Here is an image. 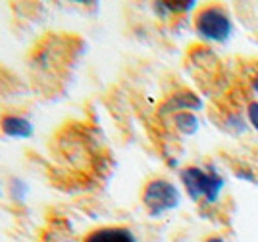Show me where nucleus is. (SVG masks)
I'll list each match as a JSON object with an SVG mask.
<instances>
[{
    "mask_svg": "<svg viewBox=\"0 0 258 242\" xmlns=\"http://www.w3.org/2000/svg\"><path fill=\"white\" fill-rule=\"evenodd\" d=\"M181 183L187 194L193 200L205 198L206 202H216L220 198V192L224 189L226 181L216 171V169H203V168H185L181 171Z\"/></svg>",
    "mask_w": 258,
    "mask_h": 242,
    "instance_id": "1",
    "label": "nucleus"
},
{
    "mask_svg": "<svg viewBox=\"0 0 258 242\" xmlns=\"http://www.w3.org/2000/svg\"><path fill=\"white\" fill-rule=\"evenodd\" d=\"M181 194L177 187L166 179H152L143 190V204L152 217H160L166 211H172L179 206Z\"/></svg>",
    "mask_w": 258,
    "mask_h": 242,
    "instance_id": "2",
    "label": "nucleus"
},
{
    "mask_svg": "<svg viewBox=\"0 0 258 242\" xmlns=\"http://www.w3.org/2000/svg\"><path fill=\"white\" fill-rule=\"evenodd\" d=\"M195 29L197 35L205 41L224 42L231 35V18L227 16L226 10L218 6H208L199 12L195 20Z\"/></svg>",
    "mask_w": 258,
    "mask_h": 242,
    "instance_id": "3",
    "label": "nucleus"
},
{
    "mask_svg": "<svg viewBox=\"0 0 258 242\" xmlns=\"http://www.w3.org/2000/svg\"><path fill=\"white\" fill-rule=\"evenodd\" d=\"M0 131L2 135L16 140H25V138H31L35 133V125L27 116L22 114H4L0 117Z\"/></svg>",
    "mask_w": 258,
    "mask_h": 242,
    "instance_id": "4",
    "label": "nucleus"
},
{
    "mask_svg": "<svg viewBox=\"0 0 258 242\" xmlns=\"http://www.w3.org/2000/svg\"><path fill=\"white\" fill-rule=\"evenodd\" d=\"M83 242H137V236L127 227H98L89 232Z\"/></svg>",
    "mask_w": 258,
    "mask_h": 242,
    "instance_id": "5",
    "label": "nucleus"
},
{
    "mask_svg": "<svg viewBox=\"0 0 258 242\" xmlns=\"http://www.w3.org/2000/svg\"><path fill=\"white\" fill-rule=\"evenodd\" d=\"M203 108V100L197 95L189 93V91H181L172 98H168V102L162 106V114H181V112H193V110H201Z\"/></svg>",
    "mask_w": 258,
    "mask_h": 242,
    "instance_id": "6",
    "label": "nucleus"
},
{
    "mask_svg": "<svg viewBox=\"0 0 258 242\" xmlns=\"http://www.w3.org/2000/svg\"><path fill=\"white\" fill-rule=\"evenodd\" d=\"M173 123L177 127V131L183 135H195L199 129V119L193 112H181L173 116Z\"/></svg>",
    "mask_w": 258,
    "mask_h": 242,
    "instance_id": "7",
    "label": "nucleus"
},
{
    "mask_svg": "<svg viewBox=\"0 0 258 242\" xmlns=\"http://www.w3.org/2000/svg\"><path fill=\"white\" fill-rule=\"evenodd\" d=\"M156 6H160V10L170 12V14H181V12L193 10L197 4H195L193 0H189V2H160Z\"/></svg>",
    "mask_w": 258,
    "mask_h": 242,
    "instance_id": "8",
    "label": "nucleus"
},
{
    "mask_svg": "<svg viewBox=\"0 0 258 242\" xmlns=\"http://www.w3.org/2000/svg\"><path fill=\"white\" fill-rule=\"evenodd\" d=\"M247 116H248V121H250V125H252L258 131V102H250V104H248Z\"/></svg>",
    "mask_w": 258,
    "mask_h": 242,
    "instance_id": "9",
    "label": "nucleus"
},
{
    "mask_svg": "<svg viewBox=\"0 0 258 242\" xmlns=\"http://www.w3.org/2000/svg\"><path fill=\"white\" fill-rule=\"evenodd\" d=\"M252 89H254V93L258 95V75L254 77V79H252Z\"/></svg>",
    "mask_w": 258,
    "mask_h": 242,
    "instance_id": "10",
    "label": "nucleus"
},
{
    "mask_svg": "<svg viewBox=\"0 0 258 242\" xmlns=\"http://www.w3.org/2000/svg\"><path fill=\"white\" fill-rule=\"evenodd\" d=\"M206 242H226L224 238H220V236H212V238H208Z\"/></svg>",
    "mask_w": 258,
    "mask_h": 242,
    "instance_id": "11",
    "label": "nucleus"
}]
</instances>
